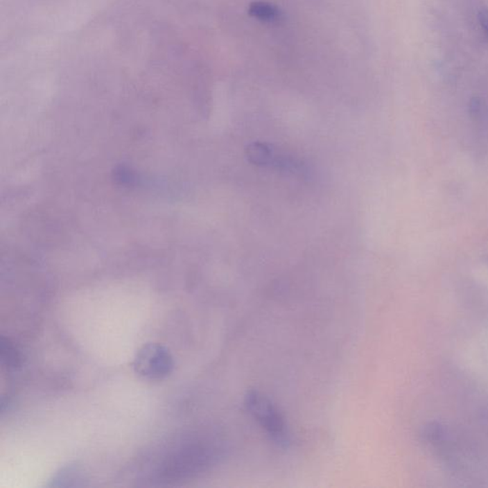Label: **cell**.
<instances>
[{"mask_svg":"<svg viewBox=\"0 0 488 488\" xmlns=\"http://www.w3.org/2000/svg\"><path fill=\"white\" fill-rule=\"evenodd\" d=\"M84 476L82 472L75 465L62 469L55 474V476L51 480V487H80L84 485Z\"/></svg>","mask_w":488,"mask_h":488,"instance_id":"cell-4","label":"cell"},{"mask_svg":"<svg viewBox=\"0 0 488 488\" xmlns=\"http://www.w3.org/2000/svg\"><path fill=\"white\" fill-rule=\"evenodd\" d=\"M225 439L217 431L202 430L185 435L155 460L148 482L175 484L213 469L225 456Z\"/></svg>","mask_w":488,"mask_h":488,"instance_id":"cell-1","label":"cell"},{"mask_svg":"<svg viewBox=\"0 0 488 488\" xmlns=\"http://www.w3.org/2000/svg\"><path fill=\"white\" fill-rule=\"evenodd\" d=\"M174 358L170 351L159 343H147L137 351L134 369L148 380H162L174 369Z\"/></svg>","mask_w":488,"mask_h":488,"instance_id":"cell-3","label":"cell"},{"mask_svg":"<svg viewBox=\"0 0 488 488\" xmlns=\"http://www.w3.org/2000/svg\"><path fill=\"white\" fill-rule=\"evenodd\" d=\"M244 406L274 444L281 447L289 446L291 435L286 419L269 397L250 390L244 398Z\"/></svg>","mask_w":488,"mask_h":488,"instance_id":"cell-2","label":"cell"},{"mask_svg":"<svg viewBox=\"0 0 488 488\" xmlns=\"http://www.w3.org/2000/svg\"><path fill=\"white\" fill-rule=\"evenodd\" d=\"M250 12L254 17H258L259 19L263 20V21H273L279 17V12L276 8L268 3H263V2L252 5Z\"/></svg>","mask_w":488,"mask_h":488,"instance_id":"cell-5","label":"cell"},{"mask_svg":"<svg viewBox=\"0 0 488 488\" xmlns=\"http://www.w3.org/2000/svg\"><path fill=\"white\" fill-rule=\"evenodd\" d=\"M479 22L485 34L488 37V7L480 10L479 12Z\"/></svg>","mask_w":488,"mask_h":488,"instance_id":"cell-7","label":"cell"},{"mask_svg":"<svg viewBox=\"0 0 488 488\" xmlns=\"http://www.w3.org/2000/svg\"><path fill=\"white\" fill-rule=\"evenodd\" d=\"M1 358L2 362L7 367H15L19 365V356L15 352V347L9 342L1 340Z\"/></svg>","mask_w":488,"mask_h":488,"instance_id":"cell-6","label":"cell"}]
</instances>
